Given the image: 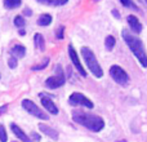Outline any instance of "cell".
<instances>
[{"label":"cell","instance_id":"6da1fadb","mask_svg":"<svg viewBox=\"0 0 147 142\" xmlns=\"http://www.w3.org/2000/svg\"><path fill=\"white\" fill-rule=\"evenodd\" d=\"M72 119L78 124H81L83 127L88 128L92 132H99V131H102L105 128V120L101 116L88 114V112L80 111V110H74Z\"/></svg>","mask_w":147,"mask_h":142},{"label":"cell","instance_id":"7a4b0ae2","mask_svg":"<svg viewBox=\"0 0 147 142\" xmlns=\"http://www.w3.org/2000/svg\"><path fill=\"white\" fill-rule=\"evenodd\" d=\"M121 35H123V39H124L125 44H127L128 48L133 52L136 58L141 62V65H142L143 67H147V54H146L145 48H143L142 41L138 38H136L134 35H132L128 30H123Z\"/></svg>","mask_w":147,"mask_h":142},{"label":"cell","instance_id":"3957f363","mask_svg":"<svg viewBox=\"0 0 147 142\" xmlns=\"http://www.w3.org/2000/svg\"><path fill=\"white\" fill-rule=\"evenodd\" d=\"M81 56H83L88 69L90 70V72L93 74L96 78H102V76H103V70H102L101 65L98 64L94 53L88 48V47H83V48H81Z\"/></svg>","mask_w":147,"mask_h":142},{"label":"cell","instance_id":"277c9868","mask_svg":"<svg viewBox=\"0 0 147 142\" xmlns=\"http://www.w3.org/2000/svg\"><path fill=\"white\" fill-rule=\"evenodd\" d=\"M66 81V78L63 75V70L59 65L56 66V76H51L45 80V85L48 87L49 89H57L59 87H62Z\"/></svg>","mask_w":147,"mask_h":142},{"label":"cell","instance_id":"5b68a950","mask_svg":"<svg viewBox=\"0 0 147 142\" xmlns=\"http://www.w3.org/2000/svg\"><path fill=\"white\" fill-rule=\"evenodd\" d=\"M22 107L28 112V114L36 116L38 119L48 120V115H47L43 110H40V107H39L35 102L31 101V99H23V101H22Z\"/></svg>","mask_w":147,"mask_h":142},{"label":"cell","instance_id":"8992f818","mask_svg":"<svg viewBox=\"0 0 147 142\" xmlns=\"http://www.w3.org/2000/svg\"><path fill=\"white\" fill-rule=\"evenodd\" d=\"M110 75H111V78L114 79L117 84H121V85H125V84L128 83V80H129V76L125 72V70L123 69V67L117 66V65L111 66V69H110Z\"/></svg>","mask_w":147,"mask_h":142},{"label":"cell","instance_id":"52a82bcc","mask_svg":"<svg viewBox=\"0 0 147 142\" xmlns=\"http://www.w3.org/2000/svg\"><path fill=\"white\" fill-rule=\"evenodd\" d=\"M69 103L72 106H84L86 109H93L94 107L93 102L81 93H72L69 98Z\"/></svg>","mask_w":147,"mask_h":142},{"label":"cell","instance_id":"ba28073f","mask_svg":"<svg viewBox=\"0 0 147 142\" xmlns=\"http://www.w3.org/2000/svg\"><path fill=\"white\" fill-rule=\"evenodd\" d=\"M69 56H70V58H71V61H72L74 66H75V69L79 71V74H80L81 76H84V78H85V76H86V71L84 70L83 65H81V62H80V58H79L78 53H76L75 48H74L72 45H69Z\"/></svg>","mask_w":147,"mask_h":142},{"label":"cell","instance_id":"9c48e42d","mask_svg":"<svg viewBox=\"0 0 147 142\" xmlns=\"http://www.w3.org/2000/svg\"><path fill=\"white\" fill-rule=\"evenodd\" d=\"M10 129H12V132L14 133V136H16V137H17L20 141H22V142H32V140H31V138L28 137V136L26 135V133L23 132V131L21 129V128L18 127L17 124L12 123V124H10Z\"/></svg>","mask_w":147,"mask_h":142},{"label":"cell","instance_id":"30bf717a","mask_svg":"<svg viewBox=\"0 0 147 142\" xmlns=\"http://www.w3.org/2000/svg\"><path fill=\"white\" fill-rule=\"evenodd\" d=\"M39 129H40L41 133H44L45 136H48V137L52 138L53 141H57V140H58V132H57L56 129H53V128H51L49 125L40 123V124H39Z\"/></svg>","mask_w":147,"mask_h":142},{"label":"cell","instance_id":"8fae6325","mask_svg":"<svg viewBox=\"0 0 147 142\" xmlns=\"http://www.w3.org/2000/svg\"><path fill=\"white\" fill-rule=\"evenodd\" d=\"M127 21H128V25H129L130 30H132L133 32L140 34L141 31H142V25H141V22L138 21V18L136 17V16H128Z\"/></svg>","mask_w":147,"mask_h":142},{"label":"cell","instance_id":"7c38bea8","mask_svg":"<svg viewBox=\"0 0 147 142\" xmlns=\"http://www.w3.org/2000/svg\"><path fill=\"white\" fill-rule=\"evenodd\" d=\"M41 105H43V106L45 107V110H48L51 114H53V115L58 114V109H57V106L54 105V102L52 101L51 98H48V97L41 96Z\"/></svg>","mask_w":147,"mask_h":142},{"label":"cell","instance_id":"4fadbf2b","mask_svg":"<svg viewBox=\"0 0 147 142\" xmlns=\"http://www.w3.org/2000/svg\"><path fill=\"white\" fill-rule=\"evenodd\" d=\"M10 54H12L13 57H16V58H23L26 54V48L23 45H21V44H17V45H14L12 49H10Z\"/></svg>","mask_w":147,"mask_h":142},{"label":"cell","instance_id":"5bb4252c","mask_svg":"<svg viewBox=\"0 0 147 142\" xmlns=\"http://www.w3.org/2000/svg\"><path fill=\"white\" fill-rule=\"evenodd\" d=\"M34 41H35V47L38 49H40L41 52L45 51V40H44V38H43L41 34H35V36H34Z\"/></svg>","mask_w":147,"mask_h":142},{"label":"cell","instance_id":"9a60e30c","mask_svg":"<svg viewBox=\"0 0 147 142\" xmlns=\"http://www.w3.org/2000/svg\"><path fill=\"white\" fill-rule=\"evenodd\" d=\"M38 3L44 5H51V7H59V5L66 4L69 0H36Z\"/></svg>","mask_w":147,"mask_h":142},{"label":"cell","instance_id":"2e32d148","mask_svg":"<svg viewBox=\"0 0 147 142\" xmlns=\"http://www.w3.org/2000/svg\"><path fill=\"white\" fill-rule=\"evenodd\" d=\"M52 21H53L52 16H51V14H47V13H45V14H41L40 17H39V20H38V25H39V26H43V27H45V26L51 25Z\"/></svg>","mask_w":147,"mask_h":142},{"label":"cell","instance_id":"e0dca14e","mask_svg":"<svg viewBox=\"0 0 147 142\" xmlns=\"http://www.w3.org/2000/svg\"><path fill=\"white\" fill-rule=\"evenodd\" d=\"M22 3V0H4V7L7 9H16Z\"/></svg>","mask_w":147,"mask_h":142},{"label":"cell","instance_id":"ac0fdd59","mask_svg":"<svg viewBox=\"0 0 147 142\" xmlns=\"http://www.w3.org/2000/svg\"><path fill=\"white\" fill-rule=\"evenodd\" d=\"M115 44H116V40H115V38L112 35H109L106 39H105V45H106L107 51H112V48L115 47Z\"/></svg>","mask_w":147,"mask_h":142},{"label":"cell","instance_id":"d6986e66","mask_svg":"<svg viewBox=\"0 0 147 142\" xmlns=\"http://www.w3.org/2000/svg\"><path fill=\"white\" fill-rule=\"evenodd\" d=\"M49 65V58H44L43 62L39 65H35V66H32V70L34 71H39V70H44L47 66Z\"/></svg>","mask_w":147,"mask_h":142},{"label":"cell","instance_id":"ffe728a7","mask_svg":"<svg viewBox=\"0 0 147 142\" xmlns=\"http://www.w3.org/2000/svg\"><path fill=\"white\" fill-rule=\"evenodd\" d=\"M14 25L17 26V27H20V28L25 27V25H26L25 18H23L22 16H17V17L14 18Z\"/></svg>","mask_w":147,"mask_h":142},{"label":"cell","instance_id":"44dd1931","mask_svg":"<svg viewBox=\"0 0 147 142\" xmlns=\"http://www.w3.org/2000/svg\"><path fill=\"white\" fill-rule=\"evenodd\" d=\"M121 1V4L124 5V7H127V8H130V9H133V10H137L138 8L136 7V4L133 3V0H120Z\"/></svg>","mask_w":147,"mask_h":142},{"label":"cell","instance_id":"7402d4cb","mask_svg":"<svg viewBox=\"0 0 147 142\" xmlns=\"http://www.w3.org/2000/svg\"><path fill=\"white\" fill-rule=\"evenodd\" d=\"M8 141V135L5 131L4 125H0V142H7Z\"/></svg>","mask_w":147,"mask_h":142},{"label":"cell","instance_id":"603a6c76","mask_svg":"<svg viewBox=\"0 0 147 142\" xmlns=\"http://www.w3.org/2000/svg\"><path fill=\"white\" fill-rule=\"evenodd\" d=\"M8 65H9V69H16V67H17V65H18L17 58H16V57H13V56H10L9 58H8Z\"/></svg>","mask_w":147,"mask_h":142},{"label":"cell","instance_id":"cb8c5ba5","mask_svg":"<svg viewBox=\"0 0 147 142\" xmlns=\"http://www.w3.org/2000/svg\"><path fill=\"white\" fill-rule=\"evenodd\" d=\"M63 32H65V27L63 26H61V27L57 30V32H56V38L57 39H63Z\"/></svg>","mask_w":147,"mask_h":142},{"label":"cell","instance_id":"d4e9b609","mask_svg":"<svg viewBox=\"0 0 147 142\" xmlns=\"http://www.w3.org/2000/svg\"><path fill=\"white\" fill-rule=\"evenodd\" d=\"M31 136H32V138H34V140H35V141H40V136H39L38 133L32 132V133H31Z\"/></svg>","mask_w":147,"mask_h":142},{"label":"cell","instance_id":"484cf974","mask_svg":"<svg viewBox=\"0 0 147 142\" xmlns=\"http://www.w3.org/2000/svg\"><path fill=\"white\" fill-rule=\"evenodd\" d=\"M112 14L115 16V18H120V13L117 12L116 9H114V10H112Z\"/></svg>","mask_w":147,"mask_h":142},{"label":"cell","instance_id":"4316f807","mask_svg":"<svg viewBox=\"0 0 147 142\" xmlns=\"http://www.w3.org/2000/svg\"><path fill=\"white\" fill-rule=\"evenodd\" d=\"M7 105H4V106H1V107H0V115H1V114H4V112H5V110H7Z\"/></svg>","mask_w":147,"mask_h":142},{"label":"cell","instance_id":"83f0119b","mask_svg":"<svg viewBox=\"0 0 147 142\" xmlns=\"http://www.w3.org/2000/svg\"><path fill=\"white\" fill-rule=\"evenodd\" d=\"M23 13H25L26 16H31V14H32V10H31V9H25V12H23Z\"/></svg>","mask_w":147,"mask_h":142},{"label":"cell","instance_id":"f1b7e54d","mask_svg":"<svg viewBox=\"0 0 147 142\" xmlns=\"http://www.w3.org/2000/svg\"><path fill=\"white\" fill-rule=\"evenodd\" d=\"M119 142H125V141H124V140H121V141H119Z\"/></svg>","mask_w":147,"mask_h":142},{"label":"cell","instance_id":"f546056e","mask_svg":"<svg viewBox=\"0 0 147 142\" xmlns=\"http://www.w3.org/2000/svg\"><path fill=\"white\" fill-rule=\"evenodd\" d=\"M145 1H146V3H147V0H145Z\"/></svg>","mask_w":147,"mask_h":142},{"label":"cell","instance_id":"4dcf8cb0","mask_svg":"<svg viewBox=\"0 0 147 142\" xmlns=\"http://www.w3.org/2000/svg\"><path fill=\"white\" fill-rule=\"evenodd\" d=\"M0 78H1V75H0Z\"/></svg>","mask_w":147,"mask_h":142}]
</instances>
